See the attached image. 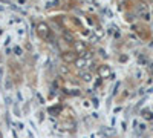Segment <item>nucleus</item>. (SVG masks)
Listing matches in <instances>:
<instances>
[{
	"mask_svg": "<svg viewBox=\"0 0 153 138\" xmlns=\"http://www.w3.org/2000/svg\"><path fill=\"white\" fill-rule=\"evenodd\" d=\"M38 35L40 37H43V39H46V37L49 35V28H48V25H44V23H41V25H38Z\"/></svg>",
	"mask_w": 153,
	"mask_h": 138,
	"instance_id": "nucleus-1",
	"label": "nucleus"
},
{
	"mask_svg": "<svg viewBox=\"0 0 153 138\" xmlns=\"http://www.w3.org/2000/svg\"><path fill=\"white\" fill-rule=\"evenodd\" d=\"M98 74H100L101 77H104V78L110 77V68H109V66H100V69H98Z\"/></svg>",
	"mask_w": 153,
	"mask_h": 138,
	"instance_id": "nucleus-2",
	"label": "nucleus"
},
{
	"mask_svg": "<svg viewBox=\"0 0 153 138\" xmlns=\"http://www.w3.org/2000/svg\"><path fill=\"white\" fill-rule=\"evenodd\" d=\"M77 64H78V68H86L87 64H89V58H86V57L80 58V60L77 61Z\"/></svg>",
	"mask_w": 153,
	"mask_h": 138,
	"instance_id": "nucleus-3",
	"label": "nucleus"
},
{
	"mask_svg": "<svg viewBox=\"0 0 153 138\" xmlns=\"http://www.w3.org/2000/svg\"><path fill=\"white\" fill-rule=\"evenodd\" d=\"M63 58H65V61H74L75 60V55L72 52H66L65 55H63Z\"/></svg>",
	"mask_w": 153,
	"mask_h": 138,
	"instance_id": "nucleus-4",
	"label": "nucleus"
},
{
	"mask_svg": "<svg viewBox=\"0 0 153 138\" xmlns=\"http://www.w3.org/2000/svg\"><path fill=\"white\" fill-rule=\"evenodd\" d=\"M75 48H77V51H78V52H84V51H86V46H84L83 43H77V45H75Z\"/></svg>",
	"mask_w": 153,
	"mask_h": 138,
	"instance_id": "nucleus-5",
	"label": "nucleus"
},
{
	"mask_svg": "<svg viewBox=\"0 0 153 138\" xmlns=\"http://www.w3.org/2000/svg\"><path fill=\"white\" fill-rule=\"evenodd\" d=\"M65 40H67V43H72L74 42V37H72L70 34H65Z\"/></svg>",
	"mask_w": 153,
	"mask_h": 138,
	"instance_id": "nucleus-6",
	"label": "nucleus"
},
{
	"mask_svg": "<svg viewBox=\"0 0 153 138\" xmlns=\"http://www.w3.org/2000/svg\"><path fill=\"white\" fill-rule=\"evenodd\" d=\"M83 80H84V81H91V80H92V75H91V74H83Z\"/></svg>",
	"mask_w": 153,
	"mask_h": 138,
	"instance_id": "nucleus-7",
	"label": "nucleus"
},
{
	"mask_svg": "<svg viewBox=\"0 0 153 138\" xmlns=\"http://www.w3.org/2000/svg\"><path fill=\"white\" fill-rule=\"evenodd\" d=\"M95 34H96L98 39H100V37L103 35V29H101V28H98V29H95Z\"/></svg>",
	"mask_w": 153,
	"mask_h": 138,
	"instance_id": "nucleus-8",
	"label": "nucleus"
},
{
	"mask_svg": "<svg viewBox=\"0 0 153 138\" xmlns=\"http://www.w3.org/2000/svg\"><path fill=\"white\" fill-rule=\"evenodd\" d=\"M15 52H17V55H20V54H22V49H20V48H15Z\"/></svg>",
	"mask_w": 153,
	"mask_h": 138,
	"instance_id": "nucleus-9",
	"label": "nucleus"
},
{
	"mask_svg": "<svg viewBox=\"0 0 153 138\" xmlns=\"http://www.w3.org/2000/svg\"><path fill=\"white\" fill-rule=\"evenodd\" d=\"M146 118H149V120H150V118H153V117H152V114H150V112H146Z\"/></svg>",
	"mask_w": 153,
	"mask_h": 138,
	"instance_id": "nucleus-10",
	"label": "nucleus"
}]
</instances>
